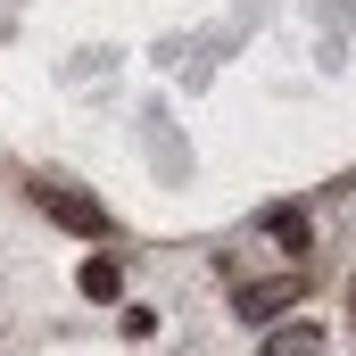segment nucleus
I'll return each instance as SVG.
<instances>
[{"instance_id":"nucleus-1","label":"nucleus","mask_w":356,"mask_h":356,"mask_svg":"<svg viewBox=\"0 0 356 356\" xmlns=\"http://www.w3.org/2000/svg\"><path fill=\"white\" fill-rule=\"evenodd\" d=\"M25 199L58 224V232H75V241H99L108 232V216H99V199H83V191H67V182H50V175H33L25 182Z\"/></svg>"},{"instance_id":"nucleus-2","label":"nucleus","mask_w":356,"mask_h":356,"mask_svg":"<svg viewBox=\"0 0 356 356\" xmlns=\"http://www.w3.org/2000/svg\"><path fill=\"white\" fill-rule=\"evenodd\" d=\"M75 290H83V298H116V290H124V273L108 266V257H91V266L75 273Z\"/></svg>"},{"instance_id":"nucleus-3","label":"nucleus","mask_w":356,"mask_h":356,"mask_svg":"<svg viewBox=\"0 0 356 356\" xmlns=\"http://www.w3.org/2000/svg\"><path fill=\"white\" fill-rule=\"evenodd\" d=\"M298 290L290 282H257V290H241V315H273V307H290Z\"/></svg>"},{"instance_id":"nucleus-4","label":"nucleus","mask_w":356,"mask_h":356,"mask_svg":"<svg viewBox=\"0 0 356 356\" xmlns=\"http://www.w3.org/2000/svg\"><path fill=\"white\" fill-rule=\"evenodd\" d=\"M266 356H323V340H315V323H298V332H273Z\"/></svg>"},{"instance_id":"nucleus-5","label":"nucleus","mask_w":356,"mask_h":356,"mask_svg":"<svg viewBox=\"0 0 356 356\" xmlns=\"http://www.w3.org/2000/svg\"><path fill=\"white\" fill-rule=\"evenodd\" d=\"M266 232L282 241V249H307V216H298V207H273V216H266Z\"/></svg>"}]
</instances>
